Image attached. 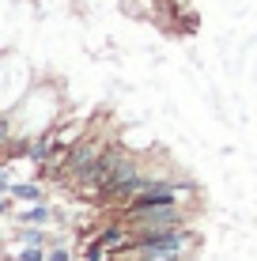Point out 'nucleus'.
<instances>
[{"label":"nucleus","instance_id":"4","mask_svg":"<svg viewBox=\"0 0 257 261\" xmlns=\"http://www.w3.org/2000/svg\"><path fill=\"white\" fill-rule=\"evenodd\" d=\"M23 246H46V235H42L38 227H34V231H26V235H23Z\"/></svg>","mask_w":257,"mask_h":261},{"label":"nucleus","instance_id":"1","mask_svg":"<svg viewBox=\"0 0 257 261\" xmlns=\"http://www.w3.org/2000/svg\"><path fill=\"white\" fill-rule=\"evenodd\" d=\"M106 148H110V140L106 137H79L76 144H72V151H68V163H65V182L68 178H76L79 170H87V167H95L99 159L106 155Z\"/></svg>","mask_w":257,"mask_h":261},{"label":"nucleus","instance_id":"2","mask_svg":"<svg viewBox=\"0 0 257 261\" xmlns=\"http://www.w3.org/2000/svg\"><path fill=\"white\" fill-rule=\"evenodd\" d=\"M8 193H12L15 201H26V204H42L46 201V190H42L38 182H8Z\"/></svg>","mask_w":257,"mask_h":261},{"label":"nucleus","instance_id":"3","mask_svg":"<svg viewBox=\"0 0 257 261\" xmlns=\"http://www.w3.org/2000/svg\"><path fill=\"white\" fill-rule=\"evenodd\" d=\"M49 208H46V204H26V208L23 212H15V220H19V223H34V227H42V223H49Z\"/></svg>","mask_w":257,"mask_h":261},{"label":"nucleus","instance_id":"5","mask_svg":"<svg viewBox=\"0 0 257 261\" xmlns=\"http://www.w3.org/2000/svg\"><path fill=\"white\" fill-rule=\"evenodd\" d=\"M68 257H72V254H68L65 246H49V261H68Z\"/></svg>","mask_w":257,"mask_h":261}]
</instances>
